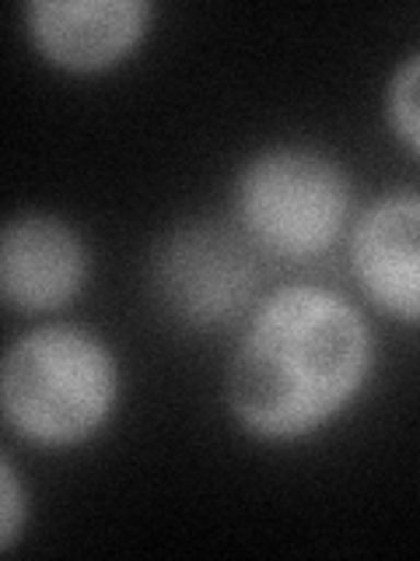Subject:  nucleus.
<instances>
[{"label":"nucleus","instance_id":"f257e3e1","mask_svg":"<svg viewBox=\"0 0 420 561\" xmlns=\"http://www.w3.org/2000/svg\"><path fill=\"white\" fill-rule=\"evenodd\" d=\"M372 368V330L343 295L288 285L262 302L228 368V403L259 438L308 435L340 414Z\"/></svg>","mask_w":420,"mask_h":561},{"label":"nucleus","instance_id":"f03ea898","mask_svg":"<svg viewBox=\"0 0 420 561\" xmlns=\"http://www.w3.org/2000/svg\"><path fill=\"white\" fill-rule=\"evenodd\" d=\"M116 386V358L95 333L49 323L8 347L0 408L18 435L43 446H70L109 417Z\"/></svg>","mask_w":420,"mask_h":561},{"label":"nucleus","instance_id":"7ed1b4c3","mask_svg":"<svg viewBox=\"0 0 420 561\" xmlns=\"http://www.w3.org/2000/svg\"><path fill=\"white\" fill-rule=\"evenodd\" d=\"M350 186L332 158L308 148L256 154L238 175V215L249 236L284 260L319 256L347 221Z\"/></svg>","mask_w":420,"mask_h":561},{"label":"nucleus","instance_id":"20e7f679","mask_svg":"<svg viewBox=\"0 0 420 561\" xmlns=\"http://www.w3.org/2000/svg\"><path fill=\"white\" fill-rule=\"evenodd\" d=\"M256 277L249 250L214 225H189L172 232L154 260V285L165 306L197 327L232 320L253 298Z\"/></svg>","mask_w":420,"mask_h":561},{"label":"nucleus","instance_id":"39448f33","mask_svg":"<svg viewBox=\"0 0 420 561\" xmlns=\"http://www.w3.org/2000/svg\"><path fill=\"white\" fill-rule=\"evenodd\" d=\"M350 263L372 302L420 323V193H393L361 215Z\"/></svg>","mask_w":420,"mask_h":561},{"label":"nucleus","instance_id":"423d86ee","mask_svg":"<svg viewBox=\"0 0 420 561\" xmlns=\"http://www.w3.org/2000/svg\"><path fill=\"white\" fill-rule=\"evenodd\" d=\"M88 274L84 242L57 218H11L0 236V291L22 312L60 309L78 295Z\"/></svg>","mask_w":420,"mask_h":561},{"label":"nucleus","instance_id":"0eeeda50","mask_svg":"<svg viewBox=\"0 0 420 561\" xmlns=\"http://www.w3.org/2000/svg\"><path fill=\"white\" fill-rule=\"evenodd\" d=\"M28 32L52 64L98 70L116 64L151 22L144 0H32Z\"/></svg>","mask_w":420,"mask_h":561},{"label":"nucleus","instance_id":"6e6552de","mask_svg":"<svg viewBox=\"0 0 420 561\" xmlns=\"http://www.w3.org/2000/svg\"><path fill=\"white\" fill-rule=\"evenodd\" d=\"M385 113H389L393 130L413 151H420V53L396 67L389 92H385Z\"/></svg>","mask_w":420,"mask_h":561},{"label":"nucleus","instance_id":"1a4fd4ad","mask_svg":"<svg viewBox=\"0 0 420 561\" xmlns=\"http://www.w3.org/2000/svg\"><path fill=\"white\" fill-rule=\"evenodd\" d=\"M0 484H4V499H0V548L11 551L25 519V499H22V484H18L11 456H4V463H0Z\"/></svg>","mask_w":420,"mask_h":561}]
</instances>
